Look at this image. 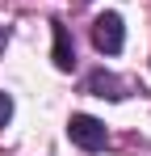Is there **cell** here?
<instances>
[{
    "instance_id": "6da1fadb",
    "label": "cell",
    "mask_w": 151,
    "mask_h": 156,
    "mask_svg": "<svg viewBox=\"0 0 151 156\" xmlns=\"http://www.w3.org/2000/svg\"><path fill=\"white\" fill-rule=\"evenodd\" d=\"M67 135H72L76 148H84V152H101V148L109 144L105 122H97L92 114H72V118H67Z\"/></svg>"
},
{
    "instance_id": "7a4b0ae2",
    "label": "cell",
    "mask_w": 151,
    "mask_h": 156,
    "mask_svg": "<svg viewBox=\"0 0 151 156\" xmlns=\"http://www.w3.org/2000/svg\"><path fill=\"white\" fill-rule=\"evenodd\" d=\"M122 42H126L122 17H118V13H101L97 21H92V47L105 51V55H118V51H122Z\"/></svg>"
},
{
    "instance_id": "3957f363",
    "label": "cell",
    "mask_w": 151,
    "mask_h": 156,
    "mask_svg": "<svg viewBox=\"0 0 151 156\" xmlns=\"http://www.w3.org/2000/svg\"><path fill=\"white\" fill-rule=\"evenodd\" d=\"M84 89H88L92 97H105V101H122L126 97V84L113 76V72H92V76L84 80Z\"/></svg>"
},
{
    "instance_id": "277c9868",
    "label": "cell",
    "mask_w": 151,
    "mask_h": 156,
    "mask_svg": "<svg viewBox=\"0 0 151 156\" xmlns=\"http://www.w3.org/2000/svg\"><path fill=\"white\" fill-rule=\"evenodd\" d=\"M55 68H59V72H72V68H76L72 34H67V26H59V21H55Z\"/></svg>"
},
{
    "instance_id": "5b68a950",
    "label": "cell",
    "mask_w": 151,
    "mask_h": 156,
    "mask_svg": "<svg viewBox=\"0 0 151 156\" xmlns=\"http://www.w3.org/2000/svg\"><path fill=\"white\" fill-rule=\"evenodd\" d=\"M8 118H13V97L0 89V127H8Z\"/></svg>"
},
{
    "instance_id": "8992f818",
    "label": "cell",
    "mask_w": 151,
    "mask_h": 156,
    "mask_svg": "<svg viewBox=\"0 0 151 156\" xmlns=\"http://www.w3.org/2000/svg\"><path fill=\"white\" fill-rule=\"evenodd\" d=\"M4 42H8V30H4V26H0V51H4Z\"/></svg>"
},
{
    "instance_id": "52a82bcc",
    "label": "cell",
    "mask_w": 151,
    "mask_h": 156,
    "mask_svg": "<svg viewBox=\"0 0 151 156\" xmlns=\"http://www.w3.org/2000/svg\"><path fill=\"white\" fill-rule=\"evenodd\" d=\"M76 4H88V0H76Z\"/></svg>"
}]
</instances>
